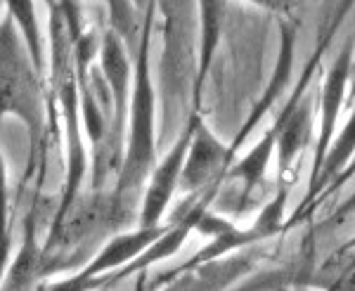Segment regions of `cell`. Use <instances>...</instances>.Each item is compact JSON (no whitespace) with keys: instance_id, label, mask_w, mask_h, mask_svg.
I'll return each mask as SVG.
<instances>
[{"instance_id":"1","label":"cell","mask_w":355,"mask_h":291,"mask_svg":"<svg viewBox=\"0 0 355 291\" xmlns=\"http://www.w3.org/2000/svg\"><path fill=\"white\" fill-rule=\"evenodd\" d=\"M154 26V0H147L137 33V73L130 102V142L125 154L121 185L135 187L147 175L154 159V90L150 78V41Z\"/></svg>"},{"instance_id":"2","label":"cell","mask_w":355,"mask_h":291,"mask_svg":"<svg viewBox=\"0 0 355 291\" xmlns=\"http://www.w3.org/2000/svg\"><path fill=\"white\" fill-rule=\"evenodd\" d=\"M5 114H19L38 133V102L33 90V73L28 69L21 33L10 17L0 21V118Z\"/></svg>"},{"instance_id":"3","label":"cell","mask_w":355,"mask_h":291,"mask_svg":"<svg viewBox=\"0 0 355 291\" xmlns=\"http://www.w3.org/2000/svg\"><path fill=\"white\" fill-rule=\"evenodd\" d=\"M227 159H230V152L223 150L206 128L194 125L178 185H182V190H199L218 173Z\"/></svg>"},{"instance_id":"4","label":"cell","mask_w":355,"mask_h":291,"mask_svg":"<svg viewBox=\"0 0 355 291\" xmlns=\"http://www.w3.org/2000/svg\"><path fill=\"white\" fill-rule=\"evenodd\" d=\"M192 130H194V123L185 133V138L175 145V150L164 159L162 166L154 170L152 185L145 197V206H142V222H145V225H154V222L159 220V215L164 213L166 204H168L171 194H173V190L178 187L182 161H185V154H187V145H190V138H192Z\"/></svg>"},{"instance_id":"5","label":"cell","mask_w":355,"mask_h":291,"mask_svg":"<svg viewBox=\"0 0 355 291\" xmlns=\"http://www.w3.org/2000/svg\"><path fill=\"white\" fill-rule=\"evenodd\" d=\"M348 76H351V45L343 50V55L336 60V64L331 67L329 76H327V85H324V97H322V133H320V150H318V168L324 159V152H327L331 130H334V121H336V112H339L341 102H343V93H346V83Z\"/></svg>"},{"instance_id":"6","label":"cell","mask_w":355,"mask_h":291,"mask_svg":"<svg viewBox=\"0 0 355 291\" xmlns=\"http://www.w3.org/2000/svg\"><path fill=\"white\" fill-rule=\"evenodd\" d=\"M223 17H225V0H197V19L199 33H202V64H199V78H204L216 53L220 38Z\"/></svg>"},{"instance_id":"7","label":"cell","mask_w":355,"mask_h":291,"mask_svg":"<svg viewBox=\"0 0 355 291\" xmlns=\"http://www.w3.org/2000/svg\"><path fill=\"white\" fill-rule=\"evenodd\" d=\"M3 5L8 8V17L15 21L17 28H19V33L24 36L28 57L33 60L36 69H41L43 67V45H41V28H38L33 0H3Z\"/></svg>"},{"instance_id":"8","label":"cell","mask_w":355,"mask_h":291,"mask_svg":"<svg viewBox=\"0 0 355 291\" xmlns=\"http://www.w3.org/2000/svg\"><path fill=\"white\" fill-rule=\"evenodd\" d=\"M97 3H105L110 10V19H112V31L125 43H133L140 33V15H137L133 0H97Z\"/></svg>"},{"instance_id":"9","label":"cell","mask_w":355,"mask_h":291,"mask_svg":"<svg viewBox=\"0 0 355 291\" xmlns=\"http://www.w3.org/2000/svg\"><path fill=\"white\" fill-rule=\"evenodd\" d=\"M251 5H259L263 10H270V12L282 15L284 19H289L294 15V10L299 8V0H246Z\"/></svg>"},{"instance_id":"10","label":"cell","mask_w":355,"mask_h":291,"mask_svg":"<svg viewBox=\"0 0 355 291\" xmlns=\"http://www.w3.org/2000/svg\"><path fill=\"white\" fill-rule=\"evenodd\" d=\"M133 3H135V8H145L147 0H133Z\"/></svg>"},{"instance_id":"11","label":"cell","mask_w":355,"mask_h":291,"mask_svg":"<svg viewBox=\"0 0 355 291\" xmlns=\"http://www.w3.org/2000/svg\"><path fill=\"white\" fill-rule=\"evenodd\" d=\"M45 5H48V10H50L55 5V0H45Z\"/></svg>"},{"instance_id":"12","label":"cell","mask_w":355,"mask_h":291,"mask_svg":"<svg viewBox=\"0 0 355 291\" xmlns=\"http://www.w3.org/2000/svg\"><path fill=\"white\" fill-rule=\"evenodd\" d=\"M0 5H3V0H0Z\"/></svg>"}]
</instances>
